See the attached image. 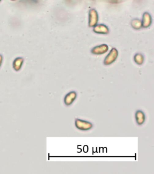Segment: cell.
Here are the masks:
<instances>
[{"label": "cell", "instance_id": "1", "mask_svg": "<svg viewBox=\"0 0 154 174\" xmlns=\"http://www.w3.org/2000/svg\"><path fill=\"white\" fill-rule=\"evenodd\" d=\"M75 125L78 129L83 131H89L93 127V125L91 122L80 119L75 120Z\"/></svg>", "mask_w": 154, "mask_h": 174}, {"label": "cell", "instance_id": "2", "mask_svg": "<svg viewBox=\"0 0 154 174\" xmlns=\"http://www.w3.org/2000/svg\"><path fill=\"white\" fill-rule=\"evenodd\" d=\"M118 56V50L113 48L111 51L110 53L107 55V56L105 57L104 61H103V64L105 65H109L110 64H111L112 63H113L117 59Z\"/></svg>", "mask_w": 154, "mask_h": 174}, {"label": "cell", "instance_id": "3", "mask_svg": "<svg viewBox=\"0 0 154 174\" xmlns=\"http://www.w3.org/2000/svg\"><path fill=\"white\" fill-rule=\"evenodd\" d=\"M77 97V93L75 91H72L68 93L64 98V103L66 106H69L72 104Z\"/></svg>", "mask_w": 154, "mask_h": 174}, {"label": "cell", "instance_id": "4", "mask_svg": "<svg viewBox=\"0 0 154 174\" xmlns=\"http://www.w3.org/2000/svg\"><path fill=\"white\" fill-rule=\"evenodd\" d=\"M135 118L137 125L138 126H141L146 121V115L143 111L138 109L135 113Z\"/></svg>", "mask_w": 154, "mask_h": 174}, {"label": "cell", "instance_id": "5", "mask_svg": "<svg viewBox=\"0 0 154 174\" xmlns=\"http://www.w3.org/2000/svg\"><path fill=\"white\" fill-rule=\"evenodd\" d=\"M108 50V47L107 45L103 44L102 45L97 46L92 50V53L95 54H101L107 52Z\"/></svg>", "mask_w": 154, "mask_h": 174}, {"label": "cell", "instance_id": "6", "mask_svg": "<svg viewBox=\"0 0 154 174\" xmlns=\"http://www.w3.org/2000/svg\"><path fill=\"white\" fill-rule=\"evenodd\" d=\"M24 63V59L22 57H17L13 62V69L16 71H18L21 69Z\"/></svg>", "mask_w": 154, "mask_h": 174}, {"label": "cell", "instance_id": "7", "mask_svg": "<svg viewBox=\"0 0 154 174\" xmlns=\"http://www.w3.org/2000/svg\"><path fill=\"white\" fill-rule=\"evenodd\" d=\"M134 61L138 65H141L144 61V57L142 54H137L134 56Z\"/></svg>", "mask_w": 154, "mask_h": 174}, {"label": "cell", "instance_id": "8", "mask_svg": "<svg viewBox=\"0 0 154 174\" xmlns=\"http://www.w3.org/2000/svg\"><path fill=\"white\" fill-rule=\"evenodd\" d=\"M2 61H3V57L1 54H0V68L2 65Z\"/></svg>", "mask_w": 154, "mask_h": 174}, {"label": "cell", "instance_id": "9", "mask_svg": "<svg viewBox=\"0 0 154 174\" xmlns=\"http://www.w3.org/2000/svg\"><path fill=\"white\" fill-rule=\"evenodd\" d=\"M11 1H15V0H11Z\"/></svg>", "mask_w": 154, "mask_h": 174}, {"label": "cell", "instance_id": "10", "mask_svg": "<svg viewBox=\"0 0 154 174\" xmlns=\"http://www.w3.org/2000/svg\"><path fill=\"white\" fill-rule=\"evenodd\" d=\"M1 0H0V2H1Z\"/></svg>", "mask_w": 154, "mask_h": 174}]
</instances>
